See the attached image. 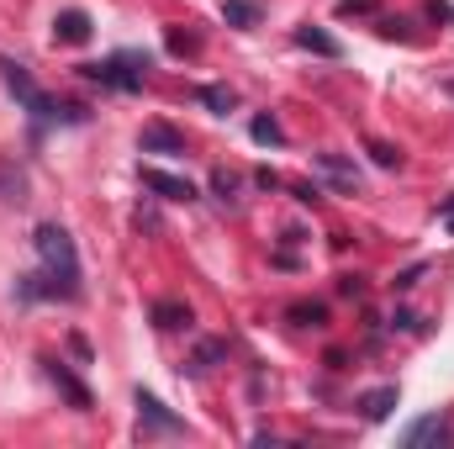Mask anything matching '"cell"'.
<instances>
[{"mask_svg":"<svg viewBox=\"0 0 454 449\" xmlns=\"http://www.w3.org/2000/svg\"><path fill=\"white\" fill-rule=\"evenodd\" d=\"M223 21L227 27H254L259 21V5L254 0H223Z\"/></svg>","mask_w":454,"mask_h":449,"instance_id":"14","label":"cell"},{"mask_svg":"<svg viewBox=\"0 0 454 449\" xmlns=\"http://www.w3.org/2000/svg\"><path fill=\"white\" fill-rule=\"evenodd\" d=\"M391 407H396V386H375V391H364V397H359V413H364L370 423L391 418Z\"/></svg>","mask_w":454,"mask_h":449,"instance_id":"9","label":"cell"},{"mask_svg":"<svg viewBox=\"0 0 454 449\" xmlns=\"http://www.w3.org/2000/svg\"><path fill=\"white\" fill-rule=\"evenodd\" d=\"M53 37L69 43V48L90 43V16H85V11H59V16H53Z\"/></svg>","mask_w":454,"mask_h":449,"instance_id":"7","label":"cell"},{"mask_svg":"<svg viewBox=\"0 0 454 449\" xmlns=\"http://www.w3.org/2000/svg\"><path fill=\"white\" fill-rule=\"evenodd\" d=\"M153 318H159V328H185V323H191V307H180V302H159Z\"/></svg>","mask_w":454,"mask_h":449,"instance_id":"16","label":"cell"},{"mask_svg":"<svg viewBox=\"0 0 454 449\" xmlns=\"http://www.w3.org/2000/svg\"><path fill=\"white\" fill-rule=\"evenodd\" d=\"M370 159H375L380 169H396V164H402V154H396L391 143H370Z\"/></svg>","mask_w":454,"mask_h":449,"instance_id":"18","label":"cell"},{"mask_svg":"<svg viewBox=\"0 0 454 449\" xmlns=\"http://www.w3.org/2000/svg\"><path fill=\"white\" fill-rule=\"evenodd\" d=\"M48 375H53V381H59V391H64V397H69V402H74V407H80V413H85V407H90V391H85V386H80V381H74V375H69V370H64V365H59V359H48Z\"/></svg>","mask_w":454,"mask_h":449,"instance_id":"11","label":"cell"},{"mask_svg":"<svg viewBox=\"0 0 454 449\" xmlns=\"http://www.w3.org/2000/svg\"><path fill=\"white\" fill-rule=\"evenodd\" d=\"M137 148H143V154H185V138H180L175 127H164V122H148L143 138H137Z\"/></svg>","mask_w":454,"mask_h":449,"instance_id":"4","label":"cell"},{"mask_svg":"<svg viewBox=\"0 0 454 449\" xmlns=\"http://www.w3.org/2000/svg\"><path fill=\"white\" fill-rule=\"evenodd\" d=\"M32 243H37L43 270L27 275V280L16 286V296H21V302H37V296H64V302H69V296H80V254H74V238L59 223H43Z\"/></svg>","mask_w":454,"mask_h":449,"instance_id":"1","label":"cell"},{"mask_svg":"<svg viewBox=\"0 0 454 449\" xmlns=\"http://www.w3.org/2000/svg\"><path fill=\"white\" fill-rule=\"evenodd\" d=\"M248 132H254V143H264V148H280V143H286V127H280L275 116H254Z\"/></svg>","mask_w":454,"mask_h":449,"instance_id":"13","label":"cell"},{"mask_svg":"<svg viewBox=\"0 0 454 449\" xmlns=\"http://www.w3.org/2000/svg\"><path fill=\"white\" fill-rule=\"evenodd\" d=\"M143 185H148V191H159L164 201H196V185H191V180H180V175H164V169H143Z\"/></svg>","mask_w":454,"mask_h":449,"instance_id":"5","label":"cell"},{"mask_svg":"<svg viewBox=\"0 0 454 449\" xmlns=\"http://www.w3.org/2000/svg\"><path fill=\"white\" fill-rule=\"evenodd\" d=\"M444 91H450V96H454V80H450V85H444Z\"/></svg>","mask_w":454,"mask_h":449,"instance_id":"23","label":"cell"},{"mask_svg":"<svg viewBox=\"0 0 454 449\" xmlns=\"http://www.w3.org/2000/svg\"><path fill=\"white\" fill-rule=\"evenodd\" d=\"M296 201H307V207H317V201H323V191H317V185H296Z\"/></svg>","mask_w":454,"mask_h":449,"instance_id":"20","label":"cell"},{"mask_svg":"<svg viewBox=\"0 0 454 449\" xmlns=\"http://www.w3.org/2000/svg\"><path fill=\"white\" fill-rule=\"evenodd\" d=\"M0 80L11 85V96H16V101H21L27 112L37 116L43 127H48V122H85V112H80V106H59L53 96H43V91L32 85V75H27V69H21L16 59H0Z\"/></svg>","mask_w":454,"mask_h":449,"instance_id":"2","label":"cell"},{"mask_svg":"<svg viewBox=\"0 0 454 449\" xmlns=\"http://www.w3.org/2000/svg\"><path fill=\"white\" fill-rule=\"evenodd\" d=\"M450 434V423L439 418V413H428V418H418L412 429H407V449H423V445H434V439H444Z\"/></svg>","mask_w":454,"mask_h":449,"instance_id":"10","label":"cell"},{"mask_svg":"<svg viewBox=\"0 0 454 449\" xmlns=\"http://www.w3.org/2000/svg\"><path fill=\"white\" fill-rule=\"evenodd\" d=\"M343 16H354V11H375V0H339Z\"/></svg>","mask_w":454,"mask_h":449,"instance_id":"21","label":"cell"},{"mask_svg":"<svg viewBox=\"0 0 454 449\" xmlns=\"http://www.w3.org/2000/svg\"><path fill=\"white\" fill-rule=\"evenodd\" d=\"M296 43H301L307 53H323V59H339V53H343L339 37H328L323 27H301V32H296Z\"/></svg>","mask_w":454,"mask_h":449,"instance_id":"12","label":"cell"},{"mask_svg":"<svg viewBox=\"0 0 454 449\" xmlns=\"http://www.w3.org/2000/svg\"><path fill=\"white\" fill-rule=\"evenodd\" d=\"M143 69H148L143 53H112V59H101V64H85V80L112 85V91H121V96H132V91H143Z\"/></svg>","mask_w":454,"mask_h":449,"instance_id":"3","label":"cell"},{"mask_svg":"<svg viewBox=\"0 0 454 449\" xmlns=\"http://www.w3.org/2000/svg\"><path fill=\"white\" fill-rule=\"evenodd\" d=\"M212 191H217L223 201H238V175H227V169H217V175H212Z\"/></svg>","mask_w":454,"mask_h":449,"instance_id":"19","label":"cell"},{"mask_svg":"<svg viewBox=\"0 0 454 449\" xmlns=\"http://www.w3.org/2000/svg\"><path fill=\"white\" fill-rule=\"evenodd\" d=\"M444 227H450V232H454V201H450V207H444Z\"/></svg>","mask_w":454,"mask_h":449,"instance_id":"22","label":"cell"},{"mask_svg":"<svg viewBox=\"0 0 454 449\" xmlns=\"http://www.w3.org/2000/svg\"><path fill=\"white\" fill-rule=\"evenodd\" d=\"M317 169H323V175L339 185L343 196H354V191H359V169H354L343 154H317Z\"/></svg>","mask_w":454,"mask_h":449,"instance_id":"8","label":"cell"},{"mask_svg":"<svg viewBox=\"0 0 454 449\" xmlns=\"http://www.w3.org/2000/svg\"><path fill=\"white\" fill-rule=\"evenodd\" d=\"M217 359H227V343H223V338H207V343H201V349H196V365H191V370H196V375H201V370H212V365H217Z\"/></svg>","mask_w":454,"mask_h":449,"instance_id":"17","label":"cell"},{"mask_svg":"<svg viewBox=\"0 0 454 449\" xmlns=\"http://www.w3.org/2000/svg\"><path fill=\"white\" fill-rule=\"evenodd\" d=\"M137 413H143V418H148V429H159V434H185V423H180V418L153 397V391H137Z\"/></svg>","mask_w":454,"mask_h":449,"instance_id":"6","label":"cell"},{"mask_svg":"<svg viewBox=\"0 0 454 449\" xmlns=\"http://www.w3.org/2000/svg\"><path fill=\"white\" fill-rule=\"evenodd\" d=\"M196 101H201L207 112H217V116L232 112V91H227V85H201V91H196Z\"/></svg>","mask_w":454,"mask_h":449,"instance_id":"15","label":"cell"}]
</instances>
